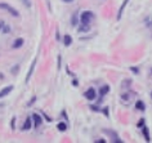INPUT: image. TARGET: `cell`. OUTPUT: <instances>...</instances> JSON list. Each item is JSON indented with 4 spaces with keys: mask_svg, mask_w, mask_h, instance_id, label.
Wrapping results in <instances>:
<instances>
[{
    "mask_svg": "<svg viewBox=\"0 0 152 143\" xmlns=\"http://www.w3.org/2000/svg\"><path fill=\"white\" fill-rule=\"evenodd\" d=\"M92 18H93V12H90V10H85V12L81 13L80 23L84 26V27H80V31H88L89 30V22L92 21Z\"/></svg>",
    "mask_w": 152,
    "mask_h": 143,
    "instance_id": "6da1fadb",
    "label": "cell"
},
{
    "mask_svg": "<svg viewBox=\"0 0 152 143\" xmlns=\"http://www.w3.org/2000/svg\"><path fill=\"white\" fill-rule=\"evenodd\" d=\"M0 8L1 9H5V10H8V12L12 14V16L14 17H18L20 16V13H18V10L16 8H13V7H10L9 4H7V3H0Z\"/></svg>",
    "mask_w": 152,
    "mask_h": 143,
    "instance_id": "7a4b0ae2",
    "label": "cell"
},
{
    "mask_svg": "<svg viewBox=\"0 0 152 143\" xmlns=\"http://www.w3.org/2000/svg\"><path fill=\"white\" fill-rule=\"evenodd\" d=\"M84 97H85L86 99H89V101L96 99V97H97L96 89H94V88H89V89H86V90H85V93H84Z\"/></svg>",
    "mask_w": 152,
    "mask_h": 143,
    "instance_id": "3957f363",
    "label": "cell"
},
{
    "mask_svg": "<svg viewBox=\"0 0 152 143\" xmlns=\"http://www.w3.org/2000/svg\"><path fill=\"white\" fill-rule=\"evenodd\" d=\"M13 90V85H9V86H5V88H3L0 90V98H3V97L8 96V94Z\"/></svg>",
    "mask_w": 152,
    "mask_h": 143,
    "instance_id": "277c9868",
    "label": "cell"
},
{
    "mask_svg": "<svg viewBox=\"0 0 152 143\" xmlns=\"http://www.w3.org/2000/svg\"><path fill=\"white\" fill-rule=\"evenodd\" d=\"M32 119H34V123H35V126H40L41 125V123H43V119H41V116L40 115H37V114H34L32 115Z\"/></svg>",
    "mask_w": 152,
    "mask_h": 143,
    "instance_id": "5b68a950",
    "label": "cell"
},
{
    "mask_svg": "<svg viewBox=\"0 0 152 143\" xmlns=\"http://www.w3.org/2000/svg\"><path fill=\"white\" fill-rule=\"evenodd\" d=\"M142 129H143V137H144V139H146L147 142H150L151 141V137H150V130H148V128L146 125H143Z\"/></svg>",
    "mask_w": 152,
    "mask_h": 143,
    "instance_id": "8992f818",
    "label": "cell"
},
{
    "mask_svg": "<svg viewBox=\"0 0 152 143\" xmlns=\"http://www.w3.org/2000/svg\"><path fill=\"white\" fill-rule=\"evenodd\" d=\"M23 43H25V40L22 39V37H20V39H17L13 43V48H14V49H18V48H21L22 45H23Z\"/></svg>",
    "mask_w": 152,
    "mask_h": 143,
    "instance_id": "52a82bcc",
    "label": "cell"
},
{
    "mask_svg": "<svg viewBox=\"0 0 152 143\" xmlns=\"http://www.w3.org/2000/svg\"><path fill=\"white\" fill-rule=\"evenodd\" d=\"M110 92V86L108 85H103V86H101V89H99V96L101 97H103V96H106Z\"/></svg>",
    "mask_w": 152,
    "mask_h": 143,
    "instance_id": "ba28073f",
    "label": "cell"
},
{
    "mask_svg": "<svg viewBox=\"0 0 152 143\" xmlns=\"http://www.w3.org/2000/svg\"><path fill=\"white\" fill-rule=\"evenodd\" d=\"M35 65H36V59H34V62H32V65H31V69H30L28 74H27V76H26V82H28L30 77H31V75H32V71H34V69H35Z\"/></svg>",
    "mask_w": 152,
    "mask_h": 143,
    "instance_id": "9c48e42d",
    "label": "cell"
},
{
    "mask_svg": "<svg viewBox=\"0 0 152 143\" xmlns=\"http://www.w3.org/2000/svg\"><path fill=\"white\" fill-rule=\"evenodd\" d=\"M63 44L66 45V47H70V45L72 44V37L70 35H64V37H63Z\"/></svg>",
    "mask_w": 152,
    "mask_h": 143,
    "instance_id": "30bf717a",
    "label": "cell"
},
{
    "mask_svg": "<svg viewBox=\"0 0 152 143\" xmlns=\"http://www.w3.org/2000/svg\"><path fill=\"white\" fill-rule=\"evenodd\" d=\"M135 107H137V110H139V111H144V110H146V106H144L143 101H137Z\"/></svg>",
    "mask_w": 152,
    "mask_h": 143,
    "instance_id": "8fae6325",
    "label": "cell"
},
{
    "mask_svg": "<svg viewBox=\"0 0 152 143\" xmlns=\"http://www.w3.org/2000/svg\"><path fill=\"white\" fill-rule=\"evenodd\" d=\"M30 128H31V117H27L26 119V121H25V124H23V126H22V129L28 130Z\"/></svg>",
    "mask_w": 152,
    "mask_h": 143,
    "instance_id": "7c38bea8",
    "label": "cell"
},
{
    "mask_svg": "<svg viewBox=\"0 0 152 143\" xmlns=\"http://www.w3.org/2000/svg\"><path fill=\"white\" fill-rule=\"evenodd\" d=\"M57 129H58L59 131H64V130H67V124H66V123H59L58 125H57Z\"/></svg>",
    "mask_w": 152,
    "mask_h": 143,
    "instance_id": "4fadbf2b",
    "label": "cell"
},
{
    "mask_svg": "<svg viewBox=\"0 0 152 143\" xmlns=\"http://www.w3.org/2000/svg\"><path fill=\"white\" fill-rule=\"evenodd\" d=\"M128 1H129V0H125V1H124V4H123V7H121V8H120L119 13H117V20H120V18H121V14H123V12H124V8H125V7H126Z\"/></svg>",
    "mask_w": 152,
    "mask_h": 143,
    "instance_id": "5bb4252c",
    "label": "cell"
},
{
    "mask_svg": "<svg viewBox=\"0 0 152 143\" xmlns=\"http://www.w3.org/2000/svg\"><path fill=\"white\" fill-rule=\"evenodd\" d=\"M143 125H144V119H140L138 121V128H142Z\"/></svg>",
    "mask_w": 152,
    "mask_h": 143,
    "instance_id": "9a60e30c",
    "label": "cell"
},
{
    "mask_svg": "<svg viewBox=\"0 0 152 143\" xmlns=\"http://www.w3.org/2000/svg\"><path fill=\"white\" fill-rule=\"evenodd\" d=\"M22 1H23V4L26 7H31V1H30V0H22Z\"/></svg>",
    "mask_w": 152,
    "mask_h": 143,
    "instance_id": "2e32d148",
    "label": "cell"
},
{
    "mask_svg": "<svg viewBox=\"0 0 152 143\" xmlns=\"http://www.w3.org/2000/svg\"><path fill=\"white\" fill-rule=\"evenodd\" d=\"M72 25L76 26L77 23H76V14H74V17H72Z\"/></svg>",
    "mask_w": 152,
    "mask_h": 143,
    "instance_id": "e0dca14e",
    "label": "cell"
},
{
    "mask_svg": "<svg viewBox=\"0 0 152 143\" xmlns=\"http://www.w3.org/2000/svg\"><path fill=\"white\" fill-rule=\"evenodd\" d=\"M130 71L132 72H134V74H138V69H137V67H132Z\"/></svg>",
    "mask_w": 152,
    "mask_h": 143,
    "instance_id": "ac0fdd59",
    "label": "cell"
},
{
    "mask_svg": "<svg viewBox=\"0 0 152 143\" xmlns=\"http://www.w3.org/2000/svg\"><path fill=\"white\" fill-rule=\"evenodd\" d=\"M103 112H104V115H106V116H107V117H108V108H107V107H106L104 110H103Z\"/></svg>",
    "mask_w": 152,
    "mask_h": 143,
    "instance_id": "d6986e66",
    "label": "cell"
},
{
    "mask_svg": "<svg viewBox=\"0 0 152 143\" xmlns=\"http://www.w3.org/2000/svg\"><path fill=\"white\" fill-rule=\"evenodd\" d=\"M35 99H36V98H35V97H34V98L31 99V102H28V104H27V106H31V104H32L34 102H35Z\"/></svg>",
    "mask_w": 152,
    "mask_h": 143,
    "instance_id": "ffe728a7",
    "label": "cell"
},
{
    "mask_svg": "<svg viewBox=\"0 0 152 143\" xmlns=\"http://www.w3.org/2000/svg\"><path fill=\"white\" fill-rule=\"evenodd\" d=\"M62 115H63V117L66 119V120L68 119V117H67V114H66V111H62Z\"/></svg>",
    "mask_w": 152,
    "mask_h": 143,
    "instance_id": "44dd1931",
    "label": "cell"
},
{
    "mask_svg": "<svg viewBox=\"0 0 152 143\" xmlns=\"http://www.w3.org/2000/svg\"><path fill=\"white\" fill-rule=\"evenodd\" d=\"M14 121H16V119H13L12 123H10V125H12V129H14Z\"/></svg>",
    "mask_w": 152,
    "mask_h": 143,
    "instance_id": "7402d4cb",
    "label": "cell"
},
{
    "mask_svg": "<svg viewBox=\"0 0 152 143\" xmlns=\"http://www.w3.org/2000/svg\"><path fill=\"white\" fill-rule=\"evenodd\" d=\"M106 141H104V139H98V141H97V143H104Z\"/></svg>",
    "mask_w": 152,
    "mask_h": 143,
    "instance_id": "603a6c76",
    "label": "cell"
},
{
    "mask_svg": "<svg viewBox=\"0 0 152 143\" xmlns=\"http://www.w3.org/2000/svg\"><path fill=\"white\" fill-rule=\"evenodd\" d=\"M90 108H92V110H94V111H98V107H96V106H90Z\"/></svg>",
    "mask_w": 152,
    "mask_h": 143,
    "instance_id": "cb8c5ba5",
    "label": "cell"
},
{
    "mask_svg": "<svg viewBox=\"0 0 152 143\" xmlns=\"http://www.w3.org/2000/svg\"><path fill=\"white\" fill-rule=\"evenodd\" d=\"M72 84H74L75 86H77V84H79V82H77V80H74V82H72Z\"/></svg>",
    "mask_w": 152,
    "mask_h": 143,
    "instance_id": "d4e9b609",
    "label": "cell"
},
{
    "mask_svg": "<svg viewBox=\"0 0 152 143\" xmlns=\"http://www.w3.org/2000/svg\"><path fill=\"white\" fill-rule=\"evenodd\" d=\"M64 3H71V1H74V0H63Z\"/></svg>",
    "mask_w": 152,
    "mask_h": 143,
    "instance_id": "484cf974",
    "label": "cell"
},
{
    "mask_svg": "<svg viewBox=\"0 0 152 143\" xmlns=\"http://www.w3.org/2000/svg\"><path fill=\"white\" fill-rule=\"evenodd\" d=\"M151 97H152V92H151Z\"/></svg>",
    "mask_w": 152,
    "mask_h": 143,
    "instance_id": "4316f807",
    "label": "cell"
}]
</instances>
